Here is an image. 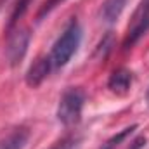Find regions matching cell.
Segmentation results:
<instances>
[{"label":"cell","mask_w":149,"mask_h":149,"mask_svg":"<svg viewBox=\"0 0 149 149\" xmlns=\"http://www.w3.org/2000/svg\"><path fill=\"white\" fill-rule=\"evenodd\" d=\"M61 2H64V0H47V2H45V3L42 5V9H40V12H38V16H37L38 21H40V19H42V17H43L45 14H49V12H50L52 9H56V7H57V5H59Z\"/></svg>","instance_id":"obj_11"},{"label":"cell","mask_w":149,"mask_h":149,"mask_svg":"<svg viewBox=\"0 0 149 149\" xmlns=\"http://www.w3.org/2000/svg\"><path fill=\"white\" fill-rule=\"evenodd\" d=\"M125 3H127V0H106L101 9L102 21H106V23L118 21V17L121 16V12L125 9Z\"/></svg>","instance_id":"obj_8"},{"label":"cell","mask_w":149,"mask_h":149,"mask_svg":"<svg viewBox=\"0 0 149 149\" xmlns=\"http://www.w3.org/2000/svg\"><path fill=\"white\" fill-rule=\"evenodd\" d=\"M148 104H149V90H148Z\"/></svg>","instance_id":"obj_14"},{"label":"cell","mask_w":149,"mask_h":149,"mask_svg":"<svg viewBox=\"0 0 149 149\" xmlns=\"http://www.w3.org/2000/svg\"><path fill=\"white\" fill-rule=\"evenodd\" d=\"M80 146H81V139L78 135H70L59 141L52 149H80Z\"/></svg>","instance_id":"obj_9"},{"label":"cell","mask_w":149,"mask_h":149,"mask_svg":"<svg viewBox=\"0 0 149 149\" xmlns=\"http://www.w3.org/2000/svg\"><path fill=\"white\" fill-rule=\"evenodd\" d=\"M28 45H30V31L26 28L16 30L14 33L9 35L5 54H7V59H9L10 66H16L23 61V57L28 50Z\"/></svg>","instance_id":"obj_4"},{"label":"cell","mask_w":149,"mask_h":149,"mask_svg":"<svg viewBox=\"0 0 149 149\" xmlns=\"http://www.w3.org/2000/svg\"><path fill=\"white\" fill-rule=\"evenodd\" d=\"M149 31V0H141L128 24V31L123 42L125 49L134 47Z\"/></svg>","instance_id":"obj_3"},{"label":"cell","mask_w":149,"mask_h":149,"mask_svg":"<svg viewBox=\"0 0 149 149\" xmlns=\"http://www.w3.org/2000/svg\"><path fill=\"white\" fill-rule=\"evenodd\" d=\"M28 3H30V0H19L17 2V5H16V9H14V12H12V16H10V21H9V28L10 26H14V23L23 16V12L28 9Z\"/></svg>","instance_id":"obj_10"},{"label":"cell","mask_w":149,"mask_h":149,"mask_svg":"<svg viewBox=\"0 0 149 149\" xmlns=\"http://www.w3.org/2000/svg\"><path fill=\"white\" fill-rule=\"evenodd\" d=\"M80 42H81V28L76 21H71L64 31L61 33V37L56 40L50 54H49V59L52 63V68H63L70 63V59L74 56V52L78 50L80 47Z\"/></svg>","instance_id":"obj_1"},{"label":"cell","mask_w":149,"mask_h":149,"mask_svg":"<svg viewBox=\"0 0 149 149\" xmlns=\"http://www.w3.org/2000/svg\"><path fill=\"white\" fill-rule=\"evenodd\" d=\"M83 102H85V94L80 88H68L61 99H59V106H57V120L64 125V127H71L76 125L81 118V109H83Z\"/></svg>","instance_id":"obj_2"},{"label":"cell","mask_w":149,"mask_h":149,"mask_svg":"<svg viewBox=\"0 0 149 149\" xmlns=\"http://www.w3.org/2000/svg\"><path fill=\"white\" fill-rule=\"evenodd\" d=\"M132 85V73L125 68H120L116 71H113V74L109 76V81H108V87L109 90L118 94V95H123L128 92Z\"/></svg>","instance_id":"obj_6"},{"label":"cell","mask_w":149,"mask_h":149,"mask_svg":"<svg viewBox=\"0 0 149 149\" xmlns=\"http://www.w3.org/2000/svg\"><path fill=\"white\" fill-rule=\"evenodd\" d=\"M106 149H113V146H106Z\"/></svg>","instance_id":"obj_13"},{"label":"cell","mask_w":149,"mask_h":149,"mask_svg":"<svg viewBox=\"0 0 149 149\" xmlns=\"http://www.w3.org/2000/svg\"><path fill=\"white\" fill-rule=\"evenodd\" d=\"M30 141V132L26 128H17L10 135L0 141V149H23Z\"/></svg>","instance_id":"obj_7"},{"label":"cell","mask_w":149,"mask_h":149,"mask_svg":"<svg viewBox=\"0 0 149 149\" xmlns=\"http://www.w3.org/2000/svg\"><path fill=\"white\" fill-rule=\"evenodd\" d=\"M52 63L49 59V56L45 57H38L37 61L30 66L28 73H26V83L31 87V88H37L38 85L49 76V73L52 71Z\"/></svg>","instance_id":"obj_5"},{"label":"cell","mask_w":149,"mask_h":149,"mask_svg":"<svg viewBox=\"0 0 149 149\" xmlns=\"http://www.w3.org/2000/svg\"><path fill=\"white\" fill-rule=\"evenodd\" d=\"M146 146V137H139L132 142V149H142Z\"/></svg>","instance_id":"obj_12"}]
</instances>
